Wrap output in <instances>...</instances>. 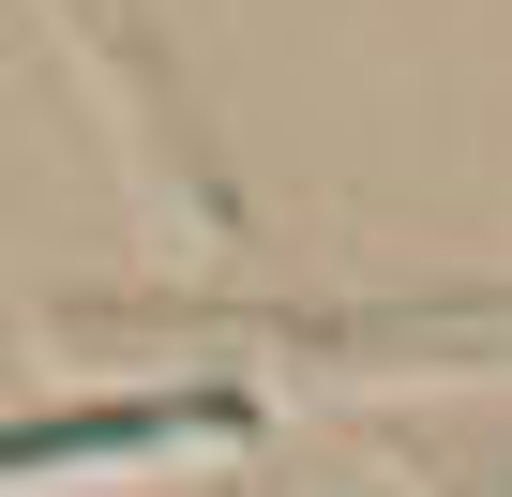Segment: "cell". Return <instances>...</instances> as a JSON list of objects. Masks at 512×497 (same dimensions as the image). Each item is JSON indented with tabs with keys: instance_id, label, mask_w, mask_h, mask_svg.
<instances>
[{
	"instance_id": "cell-1",
	"label": "cell",
	"mask_w": 512,
	"mask_h": 497,
	"mask_svg": "<svg viewBox=\"0 0 512 497\" xmlns=\"http://www.w3.org/2000/svg\"><path fill=\"white\" fill-rule=\"evenodd\" d=\"M241 407L226 392H136V407H61V422H16L0 437V482H61V467H106V452H181V437H226Z\"/></svg>"
}]
</instances>
